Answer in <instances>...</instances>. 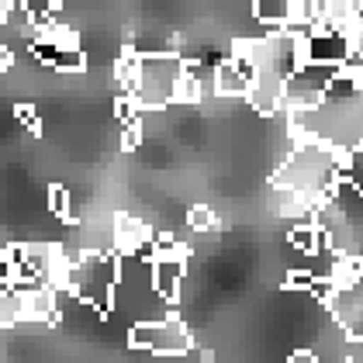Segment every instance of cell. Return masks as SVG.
Wrapping results in <instances>:
<instances>
[{"label": "cell", "instance_id": "6da1fadb", "mask_svg": "<svg viewBox=\"0 0 363 363\" xmlns=\"http://www.w3.org/2000/svg\"><path fill=\"white\" fill-rule=\"evenodd\" d=\"M287 118L301 139L325 142L342 156H357L363 149V80L339 73L315 108Z\"/></svg>", "mask_w": 363, "mask_h": 363}, {"label": "cell", "instance_id": "7a4b0ae2", "mask_svg": "<svg viewBox=\"0 0 363 363\" xmlns=\"http://www.w3.org/2000/svg\"><path fill=\"white\" fill-rule=\"evenodd\" d=\"M346 163L350 156L335 152L333 145L315 139H301L298 149L280 163L274 173V191H294L305 201H311L315 208L333 194V187L346 177Z\"/></svg>", "mask_w": 363, "mask_h": 363}, {"label": "cell", "instance_id": "3957f363", "mask_svg": "<svg viewBox=\"0 0 363 363\" xmlns=\"http://www.w3.org/2000/svg\"><path fill=\"white\" fill-rule=\"evenodd\" d=\"M315 225L322 228L325 242L335 256L363 259V187L353 180H339L333 194L315 211Z\"/></svg>", "mask_w": 363, "mask_h": 363}, {"label": "cell", "instance_id": "277c9868", "mask_svg": "<svg viewBox=\"0 0 363 363\" xmlns=\"http://www.w3.org/2000/svg\"><path fill=\"white\" fill-rule=\"evenodd\" d=\"M184 73H187L184 52H142L139 73L132 84L139 111H163L167 104H177V84Z\"/></svg>", "mask_w": 363, "mask_h": 363}, {"label": "cell", "instance_id": "5b68a950", "mask_svg": "<svg viewBox=\"0 0 363 363\" xmlns=\"http://www.w3.org/2000/svg\"><path fill=\"white\" fill-rule=\"evenodd\" d=\"M118 280H121V263H118V252H84L77 263H73V274H69V294H77L84 305H90L97 315H108L114 308V291H118Z\"/></svg>", "mask_w": 363, "mask_h": 363}, {"label": "cell", "instance_id": "8992f818", "mask_svg": "<svg viewBox=\"0 0 363 363\" xmlns=\"http://www.w3.org/2000/svg\"><path fill=\"white\" fill-rule=\"evenodd\" d=\"M132 350H149L156 357H187L194 353V335L180 318H156V322H135L128 333Z\"/></svg>", "mask_w": 363, "mask_h": 363}, {"label": "cell", "instance_id": "52a82bcc", "mask_svg": "<svg viewBox=\"0 0 363 363\" xmlns=\"http://www.w3.org/2000/svg\"><path fill=\"white\" fill-rule=\"evenodd\" d=\"M339 73H342V66H335V62H315V59L301 62L284 84V111L294 114L315 108Z\"/></svg>", "mask_w": 363, "mask_h": 363}, {"label": "cell", "instance_id": "ba28073f", "mask_svg": "<svg viewBox=\"0 0 363 363\" xmlns=\"http://www.w3.org/2000/svg\"><path fill=\"white\" fill-rule=\"evenodd\" d=\"M325 305L339 322V329L346 333L350 342H363V270L350 284H339L329 291Z\"/></svg>", "mask_w": 363, "mask_h": 363}, {"label": "cell", "instance_id": "9c48e42d", "mask_svg": "<svg viewBox=\"0 0 363 363\" xmlns=\"http://www.w3.org/2000/svg\"><path fill=\"white\" fill-rule=\"evenodd\" d=\"M111 242H114V252H118V256H152V252H156L152 232H149L135 215H114Z\"/></svg>", "mask_w": 363, "mask_h": 363}, {"label": "cell", "instance_id": "30bf717a", "mask_svg": "<svg viewBox=\"0 0 363 363\" xmlns=\"http://www.w3.org/2000/svg\"><path fill=\"white\" fill-rule=\"evenodd\" d=\"M353 52V45H350V38H346V31L342 28H315L311 35L305 38V62L308 59H315V62H335V66H342L346 59Z\"/></svg>", "mask_w": 363, "mask_h": 363}, {"label": "cell", "instance_id": "8fae6325", "mask_svg": "<svg viewBox=\"0 0 363 363\" xmlns=\"http://www.w3.org/2000/svg\"><path fill=\"white\" fill-rule=\"evenodd\" d=\"M284 77L277 73H256L252 77V86H250V108L256 114H277L284 111Z\"/></svg>", "mask_w": 363, "mask_h": 363}, {"label": "cell", "instance_id": "7c38bea8", "mask_svg": "<svg viewBox=\"0 0 363 363\" xmlns=\"http://www.w3.org/2000/svg\"><path fill=\"white\" fill-rule=\"evenodd\" d=\"M31 52H35V59L49 62L59 73H84L86 69V56L80 45H52V42L35 38V42H31Z\"/></svg>", "mask_w": 363, "mask_h": 363}, {"label": "cell", "instance_id": "4fadbf2b", "mask_svg": "<svg viewBox=\"0 0 363 363\" xmlns=\"http://www.w3.org/2000/svg\"><path fill=\"white\" fill-rule=\"evenodd\" d=\"M252 73L239 59H222L218 62V97H250Z\"/></svg>", "mask_w": 363, "mask_h": 363}, {"label": "cell", "instance_id": "5bb4252c", "mask_svg": "<svg viewBox=\"0 0 363 363\" xmlns=\"http://www.w3.org/2000/svg\"><path fill=\"white\" fill-rule=\"evenodd\" d=\"M152 277L163 301H177V291L184 280V256H152Z\"/></svg>", "mask_w": 363, "mask_h": 363}, {"label": "cell", "instance_id": "9a60e30c", "mask_svg": "<svg viewBox=\"0 0 363 363\" xmlns=\"http://www.w3.org/2000/svg\"><path fill=\"white\" fill-rule=\"evenodd\" d=\"M360 11H363V0H322V25L325 28H346L350 21L360 18Z\"/></svg>", "mask_w": 363, "mask_h": 363}, {"label": "cell", "instance_id": "2e32d148", "mask_svg": "<svg viewBox=\"0 0 363 363\" xmlns=\"http://www.w3.org/2000/svg\"><path fill=\"white\" fill-rule=\"evenodd\" d=\"M252 18L277 28L294 18V0H252Z\"/></svg>", "mask_w": 363, "mask_h": 363}, {"label": "cell", "instance_id": "e0dca14e", "mask_svg": "<svg viewBox=\"0 0 363 363\" xmlns=\"http://www.w3.org/2000/svg\"><path fill=\"white\" fill-rule=\"evenodd\" d=\"M177 104H204V90H201V80L187 69L177 84Z\"/></svg>", "mask_w": 363, "mask_h": 363}, {"label": "cell", "instance_id": "ac0fdd59", "mask_svg": "<svg viewBox=\"0 0 363 363\" xmlns=\"http://www.w3.org/2000/svg\"><path fill=\"white\" fill-rule=\"evenodd\" d=\"M49 208H52V215H59V218L77 222V215H73V208H69V191H66L62 184H52V187H49Z\"/></svg>", "mask_w": 363, "mask_h": 363}, {"label": "cell", "instance_id": "d6986e66", "mask_svg": "<svg viewBox=\"0 0 363 363\" xmlns=\"http://www.w3.org/2000/svg\"><path fill=\"white\" fill-rule=\"evenodd\" d=\"M187 225L194 232H218V215L208 204H197V208H191V215H187Z\"/></svg>", "mask_w": 363, "mask_h": 363}, {"label": "cell", "instance_id": "ffe728a7", "mask_svg": "<svg viewBox=\"0 0 363 363\" xmlns=\"http://www.w3.org/2000/svg\"><path fill=\"white\" fill-rule=\"evenodd\" d=\"M31 7V14L38 18V21H49L52 18V11H56L59 4H66V0H25Z\"/></svg>", "mask_w": 363, "mask_h": 363}, {"label": "cell", "instance_id": "44dd1931", "mask_svg": "<svg viewBox=\"0 0 363 363\" xmlns=\"http://www.w3.org/2000/svg\"><path fill=\"white\" fill-rule=\"evenodd\" d=\"M142 142V125H139V118H132V121H125V149H135Z\"/></svg>", "mask_w": 363, "mask_h": 363}, {"label": "cell", "instance_id": "7402d4cb", "mask_svg": "<svg viewBox=\"0 0 363 363\" xmlns=\"http://www.w3.org/2000/svg\"><path fill=\"white\" fill-rule=\"evenodd\" d=\"M18 118H21V121L28 125L31 132H42V118H38L35 111H31V108H25V104H21V108H18Z\"/></svg>", "mask_w": 363, "mask_h": 363}, {"label": "cell", "instance_id": "603a6c76", "mask_svg": "<svg viewBox=\"0 0 363 363\" xmlns=\"http://www.w3.org/2000/svg\"><path fill=\"white\" fill-rule=\"evenodd\" d=\"M291 360H294V363H311V360H315V353H308V350H298V353H291Z\"/></svg>", "mask_w": 363, "mask_h": 363}, {"label": "cell", "instance_id": "cb8c5ba5", "mask_svg": "<svg viewBox=\"0 0 363 363\" xmlns=\"http://www.w3.org/2000/svg\"><path fill=\"white\" fill-rule=\"evenodd\" d=\"M11 62H14V56H11V45H4V52H0V66H4V73L11 69Z\"/></svg>", "mask_w": 363, "mask_h": 363}, {"label": "cell", "instance_id": "d4e9b609", "mask_svg": "<svg viewBox=\"0 0 363 363\" xmlns=\"http://www.w3.org/2000/svg\"><path fill=\"white\" fill-rule=\"evenodd\" d=\"M360 21H363V11H360Z\"/></svg>", "mask_w": 363, "mask_h": 363}]
</instances>
